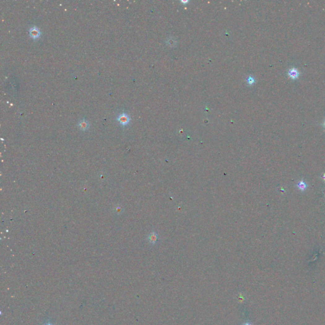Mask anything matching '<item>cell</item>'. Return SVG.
Returning a JSON list of instances; mask_svg holds the SVG:
<instances>
[{
	"mask_svg": "<svg viewBox=\"0 0 325 325\" xmlns=\"http://www.w3.org/2000/svg\"><path fill=\"white\" fill-rule=\"evenodd\" d=\"M158 233L156 232H152L150 233L149 236H147V240L149 241L150 243L154 245L156 243L157 240H158Z\"/></svg>",
	"mask_w": 325,
	"mask_h": 325,
	"instance_id": "5b68a950",
	"label": "cell"
},
{
	"mask_svg": "<svg viewBox=\"0 0 325 325\" xmlns=\"http://www.w3.org/2000/svg\"><path fill=\"white\" fill-rule=\"evenodd\" d=\"M288 76L292 79V80H296V79H298L299 76H300V72L295 67H293L292 69H290L289 71H288Z\"/></svg>",
	"mask_w": 325,
	"mask_h": 325,
	"instance_id": "277c9868",
	"label": "cell"
},
{
	"mask_svg": "<svg viewBox=\"0 0 325 325\" xmlns=\"http://www.w3.org/2000/svg\"><path fill=\"white\" fill-rule=\"evenodd\" d=\"M246 82H247V83L249 85L251 86V85H253L255 83V78L253 76H249L248 77V78L246 80Z\"/></svg>",
	"mask_w": 325,
	"mask_h": 325,
	"instance_id": "52a82bcc",
	"label": "cell"
},
{
	"mask_svg": "<svg viewBox=\"0 0 325 325\" xmlns=\"http://www.w3.org/2000/svg\"><path fill=\"white\" fill-rule=\"evenodd\" d=\"M78 127L82 131H86L90 128L89 122L85 119H82L78 123Z\"/></svg>",
	"mask_w": 325,
	"mask_h": 325,
	"instance_id": "3957f363",
	"label": "cell"
},
{
	"mask_svg": "<svg viewBox=\"0 0 325 325\" xmlns=\"http://www.w3.org/2000/svg\"><path fill=\"white\" fill-rule=\"evenodd\" d=\"M181 2L183 3H184V4H186V3H187L189 2V1H187V0H186V1H184V0H182Z\"/></svg>",
	"mask_w": 325,
	"mask_h": 325,
	"instance_id": "9c48e42d",
	"label": "cell"
},
{
	"mask_svg": "<svg viewBox=\"0 0 325 325\" xmlns=\"http://www.w3.org/2000/svg\"><path fill=\"white\" fill-rule=\"evenodd\" d=\"M323 180H324L325 181V174H324V176H323Z\"/></svg>",
	"mask_w": 325,
	"mask_h": 325,
	"instance_id": "30bf717a",
	"label": "cell"
},
{
	"mask_svg": "<svg viewBox=\"0 0 325 325\" xmlns=\"http://www.w3.org/2000/svg\"><path fill=\"white\" fill-rule=\"evenodd\" d=\"M297 187H298V188L300 190H301L302 191H304V190L306 189V188L307 187V184L305 182H304L303 180H301V182H299L298 183Z\"/></svg>",
	"mask_w": 325,
	"mask_h": 325,
	"instance_id": "8992f818",
	"label": "cell"
},
{
	"mask_svg": "<svg viewBox=\"0 0 325 325\" xmlns=\"http://www.w3.org/2000/svg\"><path fill=\"white\" fill-rule=\"evenodd\" d=\"M245 325H250V324H246Z\"/></svg>",
	"mask_w": 325,
	"mask_h": 325,
	"instance_id": "7c38bea8",
	"label": "cell"
},
{
	"mask_svg": "<svg viewBox=\"0 0 325 325\" xmlns=\"http://www.w3.org/2000/svg\"><path fill=\"white\" fill-rule=\"evenodd\" d=\"M324 127H325V121H324Z\"/></svg>",
	"mask_w": 325,
	"mask_h": 325,
	"instance_id": "8fae6325",
	"label": "cell"
},
{
	"mask_svg": "<svg viewBox=\"0 0 325 325\" xmlns=\"http://www.w3.org/2000/svg\"><path fill=\"white\" fill-rule=\"evenodd\" d=\"M43 325H54V324H52V323H50V322H48V323H45V324H43Z\"/></svg>",
	"mask_w": 325,
	"mask_h": 325,
	"instance_id": "ba28073f",
	"label": "cell"
},
{
	"mask_svg": "<svg viewBox=\"0 0 325 325\" xmlns=\"http://www.w3.org/2000/svg\"><path fill=\"white\" fill-rule=\"evenodd\" d=\"M41 32L39 28L36 26H33L31 29H29V35L31 38L33 40H37L39 39L41 36Z\"/></svg>",
	"mask_w": 325,
	"mask_h": 325,
	"instance_id": "7a4b0ae2",
	"label": "cell"
},
{
	"mask_svg": "<svg viewBox=\"0 0 325 325\" xmlns=\"http://www.w3.org/2000/svg\"><path fill=\"white\" fill-rule=\"evenodd\" d=\"M116 120L119 123L121 126L126 127L130 123V118L128 116V115H127V113H124V112H123V113L118 116V117L116 118Z\"/></svg>",
	"mask_w": 325,
	"mask_h": 325,
	"instance_id": "6da1fadb",
	"label": "cell"
}]
</instances>
